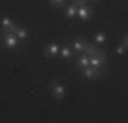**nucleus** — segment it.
Wrapping results in <instances>:
<instances>
[{
    "instance_id": "obj_1",
    "label": "nucleus",
    "mask_w": 128,
    "mask_h": 123,
    "mask_svg": "<svg viewBox=\"0 0 128 123\" xmlns=\"http://www.w3.org/2000/svg\"><path fill=\"white\" fill-rule=\"evenodd\" d=\"M0 42L3 48L14 51V49L20 48V40L15 36V33H2L0 32Z\"/></svg>"
},
{
    "instance_id": "obj_2",
    "label": "nucleus",
    "mask_w": 128,
    "mask_h": 123,
    "mask_svg": "<svg viewBox=\"0 0 128 123\" xmlns=\"http://www.w3.org/2000/svg\"><path fill=\"white\" fill-rule=\"evenodd\" d=\"M49 92L52 94V97L54 98V100H63L64 97H66L67 94V86L63 85L60 81H57V79H54V81H50L49 82Z\"/></svg>"
},
{
    "instance_id": "obj_3",
    "label": "nucleus",
    "mask_w": 128,
    "mask_h": 123,
    "mask_svg": "<svg viewBox=\"0 0 128 123\" xmlns=\"http://www.w3.org/2000/svg\"><path fill=\"white\" fill-rule=\"evenodd\" d=\"M18 29V25L8 17L0 18V32L2 33H15Z\"/></svg>"
},
{
    "instance_id": "obj_4",
    "label": "nucleus",
    "mask_w": 128,
    "mask_h": 123,
    "mask_svg": "<svg viewBox=\"0 0 128 123\" xmlns=\"http://www.w3.org/2000/svg\"><path fill=\"white\" fill-rule=\"evenodd\" d=\"M80 73H82V75L87 79H97L102 75L104 71H102V69H96V67L89 66V67H86V69L80 70Z\"/></svg>"
},
{
    "instance_id": "obj_5",
    "label": "nucleus",
    "mask_w": 128,
    "mask_h": 123,
    "mask_svg": "<svg viewBox=\"0 0 128 123\" xmlns=\"http://www.w3.org/2000/svg\"><path fill=\"white\" fill-rule=\"evenodd\" d=\"M59 51H60V45L57 42H52V44L46 45L44 48V56L48 59H53V57L59 56Z\"/></svg>"
},
{
    "instance_id": "obj_6",
    "label": "nucleus",
    "mask_w": 128,
    "mask_h": 123,
    "mask_svg": "<svg viewBox=\"0 0 128 123\" xmlns=\"http://www.w3.org/2000/svg\"><path fill=\"white\" fill-rule=\"evenodd\" d=\"M76 17H79V19L82 21H90L93 18V8L89 7L87 4L83 6V7H79Z\"/></svg>"
},
{
    "instance_id": "obj_7",
    "label": "nucleus",
    "mask_w": 128,
    "mask_h": 123,
    "mask_svg": "<svg viewBox=\"0 0 128 123\" xmlns=\"http://www.w3.org/2000/svg\"><path fill=\"white\" fill-rule=\"evenodd\" d=\"M59 56L64 60H68V59H72L74 57V49H72L70 45H63L60 47V51H59Z\"/></svg>"
},
{
    "instance_id": "obj_8",
    "label": "nucleus",
    "mask_w": 128,
    "mask_h": 123,
    "mask_svg": "<svg viewBox=\"0 0 128 123\" xmlns=\"http://www.w3.org/2000/svg\"><path fill=\"white\" fill-rule=\"evenodd\" d=\"M90 66V62H89V56L86 53H80L76 57V69L80 71V70L86 69V67Z\"/></svg>"
},
{
    "instance_id": "obj_9",
    "label": "nucleus",
    "mask_w": 128,
    "mask_h": 123,
    "mask_svg": "<svg viewBox=\"0 0 128 123\" xmlns=\"http://www.w3.org/2000/svg\"><path fill=\"white\" fill-rule=\"evenodd\" d=\"M76 14H78V7H75L71 3L64 7V17H66L67 19H74V18L76 17Z\"/></svg>"
},
{
    "instance_id": "obj_10",
    "label": "nucleus",
    "mask_w": 128,
    "mask_h": 123,
    "mask_svg": "<svg viewBox=\"0 0 128 123\" xmlns=\"http://www.w3.org/2000/svg\"><path fill=\"white\" fill-rule=\"evenodd\" d=\"M84 44H86V40H83V38H76V40H74V41H72L71 48L74 49V52L82 53V51H83Z\"/></svg>"
},
{
    "instance_id": "obj_11",
    "label": "nucleus",
    "mask_w": 128,
    "mask_h": 123,
    "mask_svg": "<svg viewBox=\"0 0 128 123\" xmlns=\"http://www.w3.org/2000/svg\"><path fill=\"white\" fill-rule=\"evenodd\" d=\"M97 49H98V48L96 47V44H91V42H87V41H86V44H84V47H83L82 53H86L87 56H91V55L96 53Z\"/></svg>"
},
{
    "instance_id": "obj_12",
    "label": "nucleus",
    "mask_w": 128,
    "mask_h": 123,
    "mask_svg": "<svg viewBox=\"0 0 128 123\" xmlns=\"http://www.w3.org/2000/svg\"><path fill=\"white\" fill-rule=\"evenodd\" d=\"M89 62H90V66L96 67V69H102L104 64H105L101 59H98V57H96V56H89Z\"/></svg>"
},
{
    "instance_id": "obj_13",
    "label": "nucleus",
    "mask_w": 128,
    "mask_h": 123,
    "mask_svg": "<svg viewBox=\"0 0 128 123\" xmlns=\"http://www.w3.org/2000/svg\"><path fill=\"white\" fill-rule=\"evenodd\" d=\"M15 36L18 37L19 40H26L27 38V36H29V32L25 29V27H20V26H18V29L15 30Z\"/></svg>"
},
{
    "instance_id": "obj_14",
    "label": "nucleus",
    "mask_w": 128,
    "mask_h": 123,
    "mask_svg": "<svg viewBox=\"0 0 128 123\" xmlns=\"http://www.w3.org/2000/svg\"><path fill=\"white\" fill-rule=\"evenodd\" d=\"M105 41H106V36H105V33L98 32V33H96V34H94V44L102 45V44H105Z\"/></svg>"
},
{
    "instance_id": "obj_15",
    "label": "nucleus",
    "mask_w": 128,
    "mask_h": 123,
    "mask_svg": "<svg viewBox=\"0 0 128 123\" xmlns=\"http://www.w3.org/2000/svg\"><path fill=\"white\" fill-rule=\"evenodd\" d=\"M49 4L54 8H64L68 6V0H49Z\"/></svg>"
},
{
    "instance_id": "obj_16",
    "label": "nucleus",
    "mask_w": 128,
    "mask_h": 123,
    "mask_svg": "<svg viewBox=\"0 0 128 123\" xmlns=\"http://www.w3.org/2000/svg\"><path fill=\"white\" fill-rule=\"evenodd\" d=\"M116 53H117L118 56H123V55H126V53H127V47L118 44L117 47H116Z\"/></svg>"
},
{
    "instance_id": "obj_17",
    "label": "nucleus",
    "mask_w": 128,
    "mask_h": 123,
    "mask_svg": "<svg viewBox=\"0 0 128 123\" xmlns=\"http://www.w3.org/2000/svg\"><path fill=\"white\" fill-rule=\"evenodd\" d=\"M86 2L87 0H71V4H74L75 7H83V6H86Z\"/></svg>"
},
{
    "instance_id": "obj_18",
    "label": "nucleus",
    "mask_w": 128,
    "mask_h": 123,
    "mask_svg": "<svg viewBox=\"0 0 128 123\" xmlns=\"http://www.w3.org/2000/svg\"><path fill=\"white\" fill-rule=\"evenodd\" d=\"M120 44L124 45V47H127V45H128V34H127V33H124V34H123V37H121V40H120Z\"/></svg>"
},
{
    "instance_id": "obj_19",
    "label": "nucleus",
    "mask_w": 128,
    "mask_h": 123,
    "mask_svg": "<svg viewBox=\"0 0 128 123\" xmlns=\"http://www.w3.org/2000/svg\"><path fill=\"white\" fill-rule=\"evenodd\" d=\"M93 2H94V0H93Z\"/></svg>"
}]
</instances>
